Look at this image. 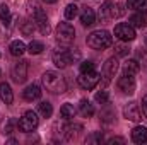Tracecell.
<instances>
[{
  "label": "cell",
  "instance_id": "cell-1",
  "mask_svg": "<svg viewBox=\"0 0 147 145\" xmlns=\"http://www.w3.org/2000/svg\"><path fill=\"white\" fill-rule=\"evenodd\" d=\"M43 85L46 87V91L53 92V94H63L67 91V80L60 72L55 70H48L43 73Z\"/></svg>",
  "mask_w": 147,
  "mask_h": 145
},
{
  "label": "cell",
  "instance_id": "cell-2",
  "mask_svg": "<svg viewBox=\"0 0 147 145\" xmlns=\"http://www.w3.org/2000/svg\"><path fill=\"white\" fill-rule=\"evenodd\" d=\"M86 41H87V46H91L92 50H106V48H110L111 43H113V36L108 31L99 29V31L91 33Z\"/></svg>",
  "mask_w": 147,
  "mask_h": 145
},
{
  "label": "cell",
  "instance_id": "cell-3",
  "mask_svg": "<svg viewBox=\"0 0 147 145\" xmlns=\"http://www.w3.org/2000/svg\"><path fill=\"white\" fill-rule=\"evenodd\" d=\"M38 125H39V118H38V113H34V111H26V113L22 114V118L17 121L19 130L24 132V133L34 132L38 128Z\"/></svg>",
  "mask_w": 147,
  "mask_h": 145
},
{
  "label": "cell",
  "instance_id": "cell-4",
  "mask_svg": "<svg viewBox=\"0 0 147 145\" xmlns=\"http://www.w3.org/2000/svg\"><path fill=\"white\" fill-rule=\"evenodd\" d=\"M75 39V29L70 22H60L57 28V41L62 44H70Z\"/></svg>",
  "mask_w": 147,
  "mask_h": 145
},
{
  "label": "cell",
  "instance_id": "cell-5",
  "mask_svg": "<svg viewBox=\"0 0 147 145\" xmlns=\"http://www.w3.org/2000/svg\"><path fill=\"white\" fill-rule=\"evenodd\" d=\"M31 15H33V22L38 26V29H39L43 34H48L50 24H48V17H46L45 10H43L39 5H33V7H31Z\"/></svg>",
  "mask_w": 147,
  "mask_h": 145
},
{
  "label": "cell",
  "instance_id": "cell-6",
  "mask_svg": "<svg viewBox=\"0 0 147 145\" xmlns=\"http://www.w3.org/2000/svg\"><path fill=\"white\" fill-rule=\"evenodd\" d=\"M99 80H101V75L96 72V70H92V72L79 73V77H77V82H79V85H80L82 89H86V91H91V89H94V87L99 84Z\"/></svg>",
  "mask_w": 147,
  "mask_h": 145
},
{
  "label": "cell",
  "instance_id": "cell-7",
  "mask_svg": "<svg viewBox=\"0 0 147 145\" xmlns=\"http://www.w3.org/2000/svg\"><path fill=\"white\" fill-rule=\"evenodd\" d=\"M115 36L118 38L120 41H134L135 39V28H132L130 24H125V22H120L115 26Z\"/></svg>",
  "mask_w": 147,
  "mask_h": 145
},
{
  "label": "cell",
  "instance_id": "cell-8",
  "mask_svg": "<svg viewBox=\"0 0 147 145\" xmlns=\"http://www.w3.org/2000/svg\"><path fill=\"white\" fill-rule=\"evenodd\" d=\"M118 70V60L113 56V58H108L106 63L103 65V72H101V77H103V85H108L111 82V79L115 77V73Z\"/></svg>",
  "mask_w": 147,
  "mask_h": 145
},
{
  "label": "cell",
  "instance_id": "cell-9",
  "mask_svg": "<svg viewBox=\"0 0 147 145\" xmlns=\"http://www.w3.org/2000/svg\"><path fill=\"white\" fill-rule=\"evenodd\" d=\"M74 58H75V55L72 51H69V50H57L53 53V63L58 68H65L69 63H72Z\"/></svg>",
  "mask_w": 147,
  "mask_h": 145
},
{
  "label": "cell",
  "instance_id": "cell-10",
  "mask_svg": "<svg viewBox=\"0 0 147 145\" xmlns=\"http://www.w3.org/2000/svg\"><path fill=\"white\" fill-rule=\"evenodd\" d=\"M118 89L125 94H134L135 92V77L130 73H123L118 79Z\"/></svg>",
  "mask_w": 147,
  "mask_h": 145
},
{
  "label": "cell",
  "instance_id": "cell-11",
  "mask_svg": "<svg viewBox=\"0 0 147 145\" xmlns=\"http://www.w3.org/2000/svg\"><path fill=\"white\" fill-rule=\"evenodd\" d=\"M12 79L17 84H22L28 79V62L19 60L17 63H14V67H12Z\"/></svg>",
  "mask_w": 147,
  "mask_h": 145
},
{
  "label": "cell",
  "instance_id": "cell-12",
  "mask_svg": "<svg viewBox=\"0 0 147 145\" xmlns=\"http://www.w3.org/2000/svg\"><path fill=\"white\" fill-rule=\"evenodd\" d=\"M120 14H121V12L118 10V5H115L110 0H106V2L101 5V9H99V17H101L103 21H106V19H115V17H118Z\"/></svg>",
  "mask_w": 147,
  "mask_h": 145
},
{
  "label": "cell",
  "instance_id": "cell-13",
  "mask_svg": "<svg viewBox=\"0 0 147 145\" xmlns=\"http://www.w3.org/2000/svg\"><path fill=\"white\" fill-rule=\"evenodd\" d=\"M123 116L128 119V121H134V123H139L142 119V113H140V108L135 101L128 103L125 108H123Z\"/></svg>",
  "mask_w": 147,
  "mask_h": 145
},
{
  "label": "cell",
  "instance_id": "cell-14",
  "mask_svg": "<svg viewBox=\"0 0 147 145\" xmlns=\"http://www.w3.org/2000/svg\"><path fill=\"white\" fill-rule=\"evenodd\" d=\"M128 24L135 29H142L147 26V12H135L130 15L128 19Z\"/></svg>",
  "mask_w": 147,
  "mask_h": 145
},
{
  "label": "cell",
  "instance_id": "cell-15",
  "mask_svg": "<svg viewBox=\"0 0 147 145\" xmlns=\"http://www.w3.org/2000/svg\"><path fill=\"white\" fill-rule=\"evenodd\" d=\"M41 87L38 85V84H31V85H28L24 91H22V97L26 99V101H36L41 97Z\"/></svg>",
  "mask_w": 147,
  "mask_h": 145
},
{
  "label": "cell",
  "instance_id": "cell-16",
  "mask_svg": "<svg viewBox=\"0 0 147 145\" xmlns=\"http://www.w3.org/2000/svg\"><path fill=\"white\" fill-rule=\"evenodd\" d=\"M132 142L135 144H146L147 142V128L142 125H137L132 130Z\"/></svg>",
  "mask_w": 147,
  "mask_h": 145
},
{
  "label": "cell",
  "instance_id": "cell-17",
  "mask_svg": "<svg viewBox=\"0 0 147 145\" xmlns=\"http://www.w3.org/2000/svg\"><path fill=\"white\" fill-rule=\"evenodd\" d=\"M0 99L5 103V104H12L14 101V94H12V89L7 82H2L0 84Z\"/></svg>",
  "mask_w": 147,
  "mask_h": 145
},
{
  "label": "cell",
  "instance_id": "cell-18",
  "mask_svg": "<svg viewBox=\"0 0 147 145\" xmlns=\"http://www.w3.org/2000/svg\"><path fill=\"white\" fill-rule=\"evenodd\" d=\"M94 21H96V12H94L91 7H86V9L82 10V14H80V22H82L84 26H92Z\"/></svg>",
  "mask_w": 147,
  "mask_h": 145
},
{
  "label": "cell",
  "instance_id": "cell-19",
  "mask_svg": "<svg viewBox=\"0 0 147 145\" xmlns=\"http://www.w3.org/2000/svg\"><path fill=\"white\" fill-rule=\"evenodd\" d=\"M63 132H65V137H67V140H72V138H75V137H77V135L82 132V125L70 123V125L63 126Z\"/></svg>",
  "mask_w": 147,
  "mask_h": 145
},
{
  "label": "cell",
  "instance_id": "cell-20",
  "mask_svg": "<svg viewBox=\"0 0 147 145\" xmlns=\"http://www.w3.org/2000/svg\"><path fill=\"white\" fill-rule=\"evenodd\" d=\"M9 50H10V55H12V56H22V55H24V51H26V44H24L22 41L16 39V41H12V43H10Z\"/></svg>",
  "mask_w": 147,
  "mask_h": 145
},
{
  "label": "cell",
  "instance_id": "cell-21",
  "mask_svg": "<svg viewBox=\"0 0 147 145\" xmlns=\"http://www.w3.org/2000/svg\"><path fill=\"white\" fill-rule=\"evenodd\" d=\"M127 7L135 12H147V0H127Z\"/></svg>",
  "mask_w": 147,
  "mask_h": 145
},
{
  "label": "cell",
  "instance_id": "cell-22",
  "mask_svg": "<svg viewBox=\"0 0 147 145\" xmlns=\"http://www.w3.org/2000/svg\"><path fill=\"white\" fill-rule=\"evenodd\" d=\"M79 111H80V114H82V116L91 118V116L94 114V106L91 104V101L82 99V101H80V104H79Z\"/></svg>",
  "mask_w": 147,
  "mask_h": 145
},
{
  "label": "cell",
  "instance_id": "cell-23",
  "mask_svg": "<svg viewBox=\"0 0 147 145\" xmlns=\"http://www.w3.org/2000/svg\"><path fill=\"white\" fill-rule=\"evenodd\" d=\"M140 70V63L137 60H127L123 63V73H130V75H135V73Z\"/></svg>",
  "mask_w": 147,
  "mask_h": 145
},
{
  "label": "cell",
  "instance_id": "cell-24",
  "mask_svg": "<svg viewBox=\"0 0 147 145\" xmlns=\"http://www.w3.org/2000/svg\"><path fill=\"white\" fill-rule=\"evenodd\" d=\"M0 21H2L3 26H10L12 14H10V9H9L5 3H0Z\"/></svg>",
  "mask_w": 147,
  "mask_h": 145
},
{
  "label": "cell",
  "instance_id": "cell-25",
  "mask_svg": "<svg viewBox=\"0 0 147 145\" xmlns=\"http://www.w3.org/2000/svg\"><path fill=\"white\" fill-rule=\"evenodd\" d=\"M38 113H39L43 118H50V116L53 114V108H51V104H50L48 101H41V103L38 104Z\"/></svg>",
  "mask_w": 147,
  "mask_h": 145
},
{
  "label": "cell",
  "instance_id": "cell-26",
  "mask_svg": "<svg viewBox=\"0 0 147 145\" xmlns=\"http://www.w3.org/2000/svg\"><path fill=\"white\" fill-rule=\"evenodd\" d=\"M60 116L63 118V119H70L75 116V108H74V104L70 103H65L62 108H60Z\"/></svg>",
  "mask_w": 147,
  "mask_h": 145
},
{
  "label": "cell",
  "instance_id": "cell-27",
  "mask_svg": "<svg viewBox=\"0 0 147 145\" xmlns=\"http://www.w3.org/2000/svg\"><path fill=\"white\" fill-rule=\"evenodd\" d=\"M43 50H45V44H43L41 41H31L29 46H28V51H29L31 55H39Z\"/></svg>",
  "mask_w": 147,
  "mask_h": 145
},
{
  "label": "cell",
  "instance_id": "cell-28",
  "mask_svg": "<svg viewBox=\"0 0 147 145\" xmlns=\"http://www.w3.org/2000/svg\"><path fill=\"white\" fill-rule=\"evenodd\" d=\"M77 14H79V7H77L75 3H69V5L65 7V19L72 21V19L77 17Z\"/></svg>",
  "mask_w": 147,
  "mask_h": 145
},
{
  "label": "cell",
  "instance_id": "cell-29",
  "mask_svg": "<svg viewBox=\"0 0 147 145\" xmlns=\"http://www.w3.org/2000/svg\"><path fill=\"white\" fill-rule=\"evenodd\" d=\"M34 22H31V21H22V24H21V31L26 34V36H31L33 34V31H34Z\"/></svg>",
  "mask_w": 147,
  "mask_h": 145
},
{
  "label": "cell",
  "instance_id": "cell-30",
  "mask_svg": "<svg viewBox=\"0 0 147 145\" xmlns=\"http://www.w3.org/2000/svg\"><path fill=\"white\" fill-rule=\"evenodd\" d=\"M16 125H17V121H16L14 118H10V119H7V123H3V128H2V133H3V135H10V133L14 132V128H16Z\"/></svg>",
  "mask_w": 147,
  "mask_h": 145
},
{
  "label": "cell",
  "instance_id": "cell-31",
  "mask_svg": "<svg viewBox=\"0 0 147 145\" xmlns=\"http://www.w3.org/2000/svg\"><path fill=\"white\" fill-rule=\"evenodd\" d=\"M115 48H116V53H118L120 56H125V55H128V51H130V48H128L127 41H121V43H118Z\"/></svg>",
  "mask_w": 147,
  "mask_h": 145
},
{
  "label": "cell",
  "instance_id": "cell-32",
  "mask_svg": "<svg viewBox=\"0 0 147 145\" xmlns=\"http://www.w3.org/2000/svg\"><path fill=\"white\" fill-rule=\"evenodd\" d=\"M94 99H96L99 104H108V101H110V96H108V92H106V91H101V92H96Z\"/></svg>",
  "mask_w": 147,
  "mask_h": 145
},
{
  "label": "cell",
  "instance_id": "cell-33",
  "mask_svg": "<svg viewBox=\"0 0 147 145\" xmlns=\"http://www.w3.org/2000/svg\"><path fill=\"white\" fill-rule=\"evenodd\" d=\"M86 142H87V144H101V142H103V133H101V132H96V133H92L91 137H87Z\"/></svg>",
  "mask_w": 147,
  "mask_h": 145
},
{
  "label": "cell",
  "instance_id": "cell-34",
  "mask_svg": "<svg viewBox=\"0 0 147 145\" xmlns=\"http://www.w3.org/2000/svg\"><path fill=\"white\" fill-rule=\"evenodd\" d=\"M92 70H94V63H92L91 60H86V62H82V63H80V73L92 72Z\"/></svg>",
  "mask_w": 147,
  "mask_h": 145
},
{
  "label": "cell",
  "instance_id": "cell-35",
  "mask_svg": "<svg viewBox=\"0 0 147 145\" xmlns=\"http://www.w3.org/2000/svg\"><path fill=\"white\" fill-rule=\"evenodd\" d=\"M108 144L113 145V144H125V138H120V137H115V138H110Z\"/></svg>",
  "mask_w": 147,
  "mask_h": 145
},
{
  "label": "cell",
  "instance_id": "cell-36",
  "mask_svg": "<svg viewBox=\"0 0 147 145\" xmlns=\"http://www.w3.org/2000/svg\"><path fill=\"white\" fill-rule=\"evenodd\" d=\"M142 111H144V116L147 118V96H144L142 99Z\"/></svg>",
  "mask_w": 147,
  "mask_h": 145
},
{
  "label": "cell",
  "instance_id": "cell-37",
  "mask_svg": "<svg viewBox=\"0 0 147 145\" xmlns=\"http://www.w3.org/2000/svg\"><path fill=\"white\" fill-rule=\"evenodd\" d=\"M43 2H46V3H55L57 0H43Z\"/></svg>",
  "mask_w": 147,
  "mask_h": 145
},
{
  "label": "cell",
  "instance_id": "cell-38",
  "mask_svg": "<svg viewBox=\"0 0 147 145\" xmlns=\"http://www.w3.org/2000/svg\"><path fill=\"white\" fill-rule=\"evenodd\" d=\"M144 41H146V44H147V34H146V38H144Z\"/></svg>",
  "mask_w": 147,
  "mask_h": 145
},
{
  "label": "cell",
  "instance_id": "cell-39",
  "mask_svg": "<svg viewBox=\"0 0 147 145\" xmlns=\"http://www.w3.org/2000/svg\"><path fill=\"white\" fill-rule=\"evenodd\" d=\"M0 73H2V72H0Z\"/></svg>",
  "mask_w": 147,
  "mask_h": 145
}]
</instances>
